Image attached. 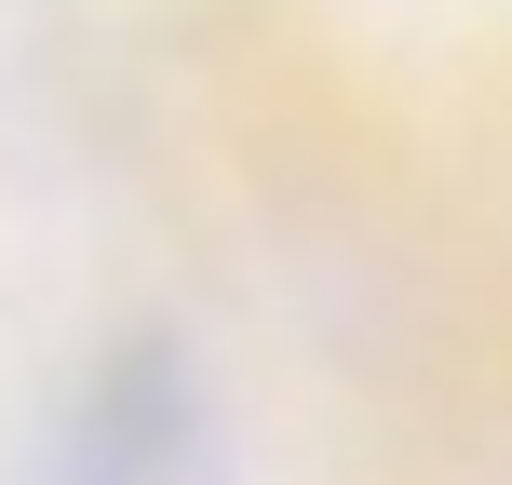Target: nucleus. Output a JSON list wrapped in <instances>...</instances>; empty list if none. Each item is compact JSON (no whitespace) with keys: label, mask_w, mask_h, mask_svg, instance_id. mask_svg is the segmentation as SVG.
<instances>
[{"label":"nucleus","mask_w":512,"mask_h":485,"mask_svg":"<svg viewBox=\"0 0 512 485\" xmlns=\"http://www.w3.org/2000/svg\"><path fill=\"white\" fill-rule=\"evenodd\" d=\"M203 378L176 337H122L54 418V485H203Z\"/></svg>","instance_id":"1"}]
</instances>
